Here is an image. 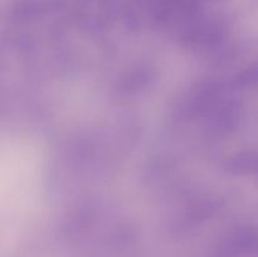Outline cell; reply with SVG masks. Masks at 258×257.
<instances>
[{
    "label": "cell",
    "instance_id": "obj_1",
    "mask_svg": "<svg viewBox=\"0 0 258 257\" xmlns=\"http://www.w3.org/2000/svg\"><path fill=\"white\" fill-rule=\"evenodd\" d=\"M45 161L39 144L23 135L3 139L0 153V217L10 243L30 226L44 190Z\"/></svg>",
    "mask_w": 258,
    "mask_h": 257
}]
</instances>
